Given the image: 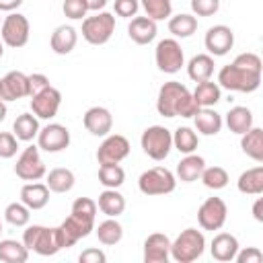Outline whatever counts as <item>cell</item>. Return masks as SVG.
I'll return each mask as SVG.
<instances>
[{
  "label": "cell",
  "mask_w": 263,
  "mask_h": 263,
  "mask_svg": "<svg viewBox=\"0 0 263 263\" xmlns=\"http://www.w3.org/2000/svg\"><path fill=\"white\" fill-rule=\"evenodd\" d=\"M156 109L162 117H193L199 109L189 88L177 80L164 82L156 97Z\"/></svg>",
  "instance_id": "obj_1"
},
{
  "label": "cell",
  "mask_w": 263,
  "mask_h": 263,
  "mask_svg": "<svg viewBox=\"0 0 263 263\" xmlns=\"http://www.w3.org/2000/svg\"><path fill=\"white\" fill-rule=\"evenodd\" d=\"M23 245L29 251H33L41 257H51V255H55L64 249L60 228L58 226L47 228V226H41V224L27 226V230L23 232Z\"/></svg>",
  "instance_id": "obj_2"
},
{
  "label": "cell",
  "mask_w": 263,
  "mask_h": 263,
  "mask_svg": "<svg viewBox=\"0 0 263 263\" xmlns=\"http://www.w3.org/2000/svg\"><path fill=\"white\" fill-rule=\"evenodd\" d=\"M261 84V74L245 70L236 64L222 66L218 72V86L232 92H255Z\"/></svg>",
  "instance_id": "obj_3"
},
{
  "label": "cell",
  "mask_w": 263,
  "mask_h": 263,
  "mask_svg": "<svg viewBox=\"0 0 263 263\" xmlns=\"http://www.w3.org/2000/svg\"><path fill=\"white\" fill-rule=\"evenodd\" d=\"M205 236L197 228H185L181 234L171 242V257L177 263H193L203 255Z\"/></svg>",
  "instance_id": "obj_4"
},
{
  "label": "cell",
  "mask_w": 263,
  "mask_h": 263,
  "mask_svg": "<svg viewBox=\"0 0 263 263\" xmlns=\"http://www.w3.org/2000/svg\"><path fill=\"white\" fill-rule=\"evenodd\" d=\"M138 187L148 197H152V195H166V193L175 191L177 179H175V175L166 166H152V168H148V171H144L140 175Z\"/></svg>",
  "instance_id": "obj_5"
},
{
  "label": "cell",
  "mask_w": 263,
  "mask_h": 263,
  "mask_svg": "<svg viewBox=\"0 0 263 263\" xmlns=\"http://www.w3.org/2000/svg\"><path fill=\"white\" fill-rule=\"evenodd\" d=\"M115 31V16L111 12L99 10L92 16H84L82 21V37L90 45H105Z\"/></svg>",
  "instance_id": "obj_6"
},
{
  "label": "cell",
  "mask_w": 263,
  "mask_h": 263,
  "mask_svg": "<svg viewBox=\"0 0 263 263\" xmlns=\"http://www.w3.org/2000/svg\"><path fill=\"white\" fill-rule=\"evenodd\" d=\"M140 144L152 160H164L173 148V134L164 125H150L142 132Z\"/></svg>",
  "instance_id": "obj_7"
},
{
  "label": "cell",
  "mask_w": 263,
  "mask_h": 263,
  "mask_svg": "<svg viewBox=\"0 0 263 263\" xmlns=\"http://www.w3.org/2000/svg\"><path fill=\"white\" fill-rule=\"evenodd\" d=\"M29 31H31V27H29L27 16L21 12H10L8 16H4V21L0 25V39L4 45L18 49V47L27 45Z\"/></svg>",
  "instance_id": "obj_8"
},
{
  "label": "cell",
  "mask_w": 263,
  "mask_h": 263,
  "mask_svg": "<svg viewBox=\"0 0 263 263\" xmlns=\"http://www.w3.org/2000/svg\"><path fill=\"white\" fill-rule=\"evenodd\" d=\"M154 60H156L158 70L164 74H177L185 66V53H183L179 41L173 37L158 41V45L154 49Z\"/></svg>",
  "instance_id": "obj_9"
},
{
  "label": "cell",
  "mask_w": 263,
  "mask_h": 263,
  "mask_svg": "<svg viewBox=\"0 0 263 263\" xmlns=\"http://www.w3.org/2000/svg\"><path fill=\"white\" fill-rule=\"evenodd\" d=\"M45 162L39 156V146H27L14 164V175L23 181H39L45 177Z\"/></svg>",
  "instance_id": "obj_10"
},
{
  "label": "cell",
  "mask_w": 263,
  "mask_h": 263,
  "mask_svg": "<svg viewBox=\"0 0 263 263\" xmlns=\"http://www.w3.org/2000/svg\"><path fill=\"white\" fill-rule=\"evenodd\" d=\"M58 228H60V234H62L64 249H70L80 238H86L90 234V230H95V218H86V216L70 212V216Z\"/></svg>",
  "instance_id": "obj_11"
},
{
  "label": "cell",
  "mask_w": 263,
  "mask_h": 263,
  "mask_svg": "<svg viewBox=\"0 0 263 263\" xmlns=\"http://www.w3.org/2000/svg\"><path fill=\"white\" fill-rule=\"evenodd\" d=\"M228 208L220 197H208L197 210V222L203 230H220L226 224Z\"/></svg>",
  "instance_id": "obj_12"
},
{
  "label": "cell",
  "mask_w": 263,
  "mask_h": 263,
  "mask_svg": "<svg viewBox=\"0 0 263 263\" xmlns=\"http://www.w3.org/2000/svg\"><path fill=\"white\" fill-rule=\"evenodd\" d=\"M129 154V142L125 136L119 134H107L97 150L99 164H119Z\"/></svg>",
  "instance_id": "obj_13"
},
{
  "label": "cell",
  "mask_w": 263,
  "mask_h": 263,
  "mask_svg": "<svg viewBox=\"0 0 263 263\" xmlns=\"http://www.w3.org/2000/svg\"><path fill=\"white\" fill-rule=\"evenodd\" d=\"M37 146L45 152H62L70 146V129L62 123H47L37 134Z\"/></svg>",
  "instance_id": "obj_14"
},
{
  "label": "cell",
  "mask_w": 263,
  "mask_h": 263,
  "mask_svg": "<svg viewBox=\"0 0 263 263\" xmlns=\"http://www.w3.org/2000/svg\"><path fill=\"white\" fill-rule=\"evenodd\" d=\"M60 105H62V92L58 88H53L51 84L47 88H43L41 92H37L35 97H31V113L37 119H51V117H55Z\"/></svg>",
  "instance_id": "obj_15"
},
{
  "label": "cell",
  "mask_w": 263,
  "mask_h": 263,
  "mask_svg": "<svg viewBox=\"0 0 263 263\" xmlns=\"http://www.w3.org/2000/svg\"><path fill=\"white\" fill-rule=\"evenodd\" d=\"M203 45L210 55H226L234 45V33L226 25H214L208 29L203 37Z\"/></svg>",
  "instance_id": "obj_16"
},
{
  "label": "cell",
  "mask_w": 263,
  "mask_h": 263,
  "mask_svg": "<svg viewBox=\"0 0 263 263\" xmlns=\"http://www.w3.org/2000/svg\"><path fill=\"white\" fill-rule=\"evenodd\" d=\"M25 97H29L27 74H23L18 70H12V72H8L0 78V99L4 103L6 101H18V99H25Z\"/></svg>",
  "instance_id": "obj_17"
},
{
  "label": "cell",
  "mask_w": 263,
  "mask_h": 263,
  "mask_svg": "<svg viewBox=\"0 0 263 263\" xmlns=\"http://www.w3.org/2000/svg\"><path fill=\"white\" fill-rule=\"evenodd\" d=\"M82 123H84V127H86L88 134L99 136V138H105L111 132V127H113V115L105 107H90L84 113Z\"/></svg>",
  "instance_id": "obj_18"
},
{
  "label": "cell",
  "mask_w": 263,
  "mask_h": 263,
  "mask_svg": "<svg viewBox=\"0 0 263 263\" xmlns=\"http://www.w3.org/2000/svg\"><path fill=\"white\" fill-rule=\"evenodd\" d=\"M171 257V238L154 232L144 240V263H166Z\"/></svg>",
  "instance_id": "obj_19"
},
{
  "label": "cell",
  "mask_w": 263,
  "mask_h": 263,
  "mask_svg": "<svg viewBox=\"0 0 263 263\" xmlns=\"http://www.w3.org/2000/svg\"><path fill=\"white\" fill-rule=\"evenodd\" d=\"M156 33H158L156 21H152L148 16H134L127 25V35L138 45H148L150 41H154Z\"/></svg>",
  "instance_id": "obj_20"
},
{
  "label": "cell",
  "mask_w": 263,
  "mask_h": 263,
  "mask_svg": "<svg viewBox=\"0 0 263 263\" xmlns=\"http://www.w3.org/2000/svg\"><path fill=\"white\" fill-rule=\"evenodd\" d=\"M238 240L234 234L230 232H218L214 238H212V245H210V253L216 261H222V263H228V261H234V255L238 251Z\"/></svg>",
  "instance_id": "obj_21"
},
{
  "label": "cell",
  "mask_w": 263,
  "mask_h": 263,
  "mask_svg": "<svg viewBox=\"0 0 263 263\" xmlns=\"http://www.w3.org/2000/svg\"><path fill=\"white\" fill-rule=\"evenodd\" d=\"M76 41H78V33L74 27L70 25H60L51 37H49V47L53 53L58 55H68L74 47H76Z\"/></svg>",
  "instance_id": "obj_22"
},
{
  "label": "cell",
  "mask_w": 263,
  "mask_h": 263,
  "mask_svg": "<svg viewBox=\"0 0 263 263\" xmlns=\"http://www.w3.org/2000/svg\"><path fill=\"white\" fill-rule=\"evenodd\" d=\"M21 201L29 210H41L49 201V187L45 183L31 181V183H27V185L21 187Z\"/></svg>",
  "instance_id": "obj_23"
},
{
  "label": "cell",
  "mask_w": 263,
  "mask_h": 263,
  "mask_svg": "<svg viewBox=\"0 0 263 263\" xmlns=\"http://www.w3.org/2000/svg\"><path fill=\"white\" fill-rule=\"evenodd\" d=\"M193 123L201 136H216L222 129V115L212 107H199L193 115Z\"/></svg>",
  "instance_id": "obj_24"
},
{
  "label": "cell",
  "mask_w": 263,
  "mask_h": 263,
  "mask_svg": "<svg viewBox=\"0 0 263 263\" xmlns=\"http://www.w3.org/2000/svg\"><path fill=\"white\" fill-rule=\"evenodd\" d=\"M205 168V160L203 156H197V154H185V158L179 160L177 164V177L183 181V183H193L201 177V171Z\"/></svg>",
  "instance_id": "obj_25"
},
{
  "label": "cell",
  "mask_w": 263,
  "mask_h": 263,
  "mask_svg": "<svg viewBox=\"0 0 263 263\" xmlns=\"http://www.w3.org/2000/svg\"><path fill=\"white\" fill-rule=\"evenodd\" d=\"M187 74L193 82H203L210 80L214 74V55L210 53H197L189 60L187 64Z\"/></svg>",
  "instance_id": "obj_26"
},
{
  "label": "cell",
  "mask_w": 263,
  "mask_h": 263,
  "mask_svg": "<svg viewBox=\"0 0 263 263\" xmlns=\"http://www.w3.org/2000/svg\"><path fill=\"white\" fill-rule=\"evenodd\" d=\"M97 208H99L107 218H117V216H121L123 210H125V197H123L117 189H105L103 193H99Z\"/></svg>",
  "instance_id": "obj_27"
},
{
  "label": "cell",
  "mask_w": 263,
  "mask_h": 263,
  "mask_svg": "<svg viewBox=\"0 0 263 263\" xmlns=\"http://www.w3.org/2000/svg\"><path fill=\"white\" fill-rule=\"evenodd\" d=\"M240 148L255 162H263V129L253 125L249 132H245L240 136Z\"/></svg>",
  "instance_id": "obj_28"
},
{
  "label": "cell",
  "mask_w": 263,
  "mask_h": 263,
  "mask_svg": "<svg viewBox=\"0 0 263 263\" xmlns=\"http://www.w3.org/2000/svg\"><path fill=\"white\" fill-rule=\"evenodd\" d=\"M226 125L232 134H238L242 136L245 132H249L253 127V113L249 107H242V105H236L232 107L228 113H226Z\"/></svg>",
  "instance_id": "obj_29"
},
{
  "label": "cell",
  "mask_w": 263,
  "mask_h": 263,
  "mask_svg": "<svg viewBox=\"0 0 263 263\" xmlns=\"http://www.w3.org/2000/svg\"><path fill=\"white\" fill-rule=\"evenodd\" d=\"M236 187L245 195H261L263 193V166H253L240 173Z\"/></svg>",
  "instance_id": "obj_30"
},
{
  "label": "cell",
  "mask_w": 263,
  "mask_h": 263,
  "mask_svg": "<svg viewBox=\"0 0 263 263\" xmlns=\"http://www.w3.org/2000/svg\"><path fill=\"white\" fill-rule=\"evenodd\" d=\"M47 181L45 185L49 187V191L53 193H68L74 183H76V177L70 168H64V166H58V168H51L49 173H45Z\"/></svg>",
  "instance_id": "obj_31"
},
{
  "label": "cell",
  "mask_w": 263,
  "mask_h": 263,
  "mask_svg": "<svg viewBox=\"0 0 263 263\" xmlns=\"http://www.w3.org/2000/svg\"><path fill=\"white\" fill-rule=\"evenodd\" d=\"M39 129V119L33 113H21L12 123V134L21 142H31L33 138H37Z\"/></svg>",
  "instance_id": "obj_32"
},
{
  "label": "cell",
  "mask_w": 263,
  "mask_h": 263,
  "mask_svg": "<svg viewBox=\"0 0 263 263\" xmlns=\"http://www.w3.org/2000/svg\"><path fill=\"white\" fill-rule=\"evenodd\" d=\"M29 259V249L14 240V238H2L0 240V261L4 263H25Z\"/></svg>",
  "instance_id": "obj_33"
},
{
  "label": "cell",
  "mask_w": 263,
  "mask_h": 263,
  "mask_svg": "<svg viewBox=\"0 0 263 263\" xmlns=\"http://www.w3.org/2000/svg\"><path fill=\"white\" fill-rule=\"evenodd\" d=\"M191 95H193V99H195V103L199 107H214L220 101L222 90H220L218 82H212V78H210V80L197 82V86H195V90Z\"/></svg>",
  "instance_id": "obj_34"
},
{
  "label": "cell",
  "mask_w": 263,
  "mask_h": 263,
  "mask_svg": "<svg viewBox=\"0 0 263 263\" xmlns=\"http://www.w3.org/2000/svg\"><path fill=\"white\" fill-rule=\"evenodd\" d=\"M95 230H97L99 242L105 245V247H113V245H117V242L123 238V226H121L115 218L103 220Z\"/></svg>",
  "instance_id": "obj_35"
},
{
  "label": "cell",
  "mask_w": 263,
  "mask_h": 263,
  "mask_svg": "<svg viewBox=\"0 0 263 263\" xmlns=\"http://www.w3.org/2000/svg\"><path fill=\"white\" fill-rule=\"evenodd\" d=\"M195 31H197V18L193 14L181 12L168 18V33H173L175 37L185 39V37H191Z\"/></svg>",
  "instance_id": "obj_36"
},
{
  "label": "cell",
  "mask_w": 263,
  "mask_h": 263,
  "mask_svg": "<svg viewBox=\"0 0 263 263\" xmlns=\"http://www.w3.org/2000/svg\"><path fill=\"white\" fill-rule=\"evenodd\" d=\"M197 144H199V138H197V134H195L191 127L183 125V127H177V129H175V134H173V146H175L181 154H191V152H195V150H197Z\"/></svg>",
  "instance_id": "obj_37"
},
{
  "label": "cell",
  "mask_w": 263,
  "mask_h": 263,
  "mask_svg": "<svg viewBox=\"0 0 263 263\" xmlns=\"http://www.w3.org/2000/svg\"><path fill=\"white\" fill-rule=\"evenodd\" d=\"M125 181V171L119 164H101L99 166V183L105 189H117Z\"/></svg>",
  "instance_id": "obj_38"
},
{
  "label": "cell",
  "mask_w": 263,
  "mask_h": 263,
  "mask_svg": "<svg viewBox=\"0 0 263 263\" xmlns=\"http://www.w3.org/2000/svg\"><path fill=\"white\" fill-rule=\"evenodd\" d=\"M199 181H201L208 189L218 191V189H224V187L228 185V181H230V179H228L226 168H222V166H205V168L201 171Z\"/></svg>",
  "instance_id": "obj_39"
},
{
  "label": "cell",
  "mask_w": 263,
  "mask_h": 263,
  "mask_svg": "<svg viewBox=\"0 0 263 263\" xmlns=\"http://www.w3.org/2000/svg\"><path fill=\"white\" fill-rule=\"evenodd\" d=\"M4 220H6L10 226H16V228L27 226L29 220H31V210H29L23 201H12V203H8L6 210H4Z\"/></svg>",
  "instance_id": "obj_40"
},
{
  "label": "cell",
  "mask_w": 263,
  "mask_h": 263,
  "mask_svg": "<svg viewBox=\"0 0 263 263\" xmlns=\"http://www.w3.org/2000/svg\"><path fill=\"white\" fill-rule=\"evenodd\" d=\"M140 4L144 8L146 16L156 21V23L168 18L171 12H173V2L171 0H140Z\"/></svg>",
  "instance_id": "obj_41"
},
{
  "label": "cell",
  "mask_w": 263,
  "mask_h": 263,
  "mask_svg": "<svg viewBox=\"0 0 263 263\" xmlns=\"http://www.w3.org/2000/svg\"><path fill=\"white\" fill-rule=\"evenodd\" d=\"M62 10H64V14H66L68 18H72V21H80V18L86 16L88 6H86V0H64Z\"/></svg>",
  "instance_id": "obj_42"
},
{
  "label": "cell",
  "mask_w": 263,
  "mask_h": 263,
  "mask_svg": "<svg viewBox=\"0 0 263 263\" xmlns=\"http://www.w3.org/2000/svg\"><path fill=\"white\" fill-rule=\"evenodd\" d=\"M18 150V138L10 132H0V158H12Z\"/></svg>",
  "instance_id": "obj_43"
},
{
  "label": "cell",
  "mask_w": 263,
  "mask_h": 263,
  "mask_svg": "<svg viewBox=\"0 0 263 263\" xmlns=\"http://www.w3.org/2000/svg\"><path fill=\"white\" fill-rule=\"evenodd\" d=\"M232 64H236V66H240V68H245V70L257 72V74H261V70H263L261 58H259L257 53H251V51H247V53H240V55H236Z\"/></svg>",
  "instance_id": "obj_44"
},
{
  "label": "cell",
  "mask_w": 263,
  "mask_h": 263,
  "mask_svg": "<svg viewBox=\"0 0 263 263\" xmlns=\"http://www.w3.org/2000/svg\"><path fill=\"white\" fill-rule=\"evenodd\" d=\"M220 8V0H191V10L197 16H212Z\"/></svg>",
  "instance_id": "obj_45"
},
{
  "label": "cell",
  "mask_w": 263,
  "mask_h": 263,
  "mask_svg": "<svg viewBox=\"0 0 263 263\" xmlns=\"http://www.w3.org/2000/svg\"><path fill=\"white\" fill-rule=\"evenodd\" d=\"M70 212L86 216V218H95L97 216V201H92L90 197H78V199H74Z\"/></svg>",
  "instance_id": "obj_46"
},
{
  "label": "cell",
  "mask_w": 263,
  "mask_h": 263,
  "mask_svg": "<svg viewBox=\"0 0 263 263\" xmlns=\"http://www.w3.org/2000/svg\"><path fill=\"white\" fill-rule=\"evenodd\" d=\"M113 8H115V14L121 16V18H132L138 14V8H140V2L138 0H115L113 2Z\"/></svg>",
  "instance_id": "obj_47"
},
{
  "label": "cell",
  "mask_w": 263,
  "mask_h": 263,
  "mask_svg": "<svg viewBox=\"0 0 263 263\" xmlns=\"http://www.w3.org/2000/svg\"><path fill=\"white\" fill-rule=\"evenodd\" d=\"M27 80H29V97H35L37 92H41L43 88L49 86V78H47L45 74H41V72L29 74Z\"/></svg>",
  "instance_id": "obj_48"
},
{
  "label": "cell",
  "mask_w": 263,
  "mask_h": 263,
  "mask_svg": "<svg viewBox=\"0 0 263 263\" xmlns=\"http://www.w3.org/2000/svg\"><path fill=\"white\" fill-rule=\"evenodd\" d=\"M234 259L238 263H261L263 261V253L257 249V247H247L242 251H236Z\"/></svg>",
  "instance_id": "obj_49"
},
{
  "label": "cell",
  "mask_w": 263,
  "mask_h": 263,
  "mask_svg": "<svg viewBox=\"0 0 263 263\" xmlns=\"http://www.w3.org/2000/svg\"><path fill=\"white\" fill-rule=\"evenodd\" d=\"M78 261L80 263H105L107 261V255L101 249H86V251L80 253Z\"/></svg>",
  "instance_id": "obj_50"
},
{
  "label": "cell",
  "mask_w": 263,
  "mask_h": 263,
  "mask_svg": "<svg viewBox=\"0 0 263 263\" xmlns=\"http://www.w3.org/2000/svg\"><path fill=\"white\" fill-rule=\"evenodd\" d=\"M23 0H0V12H14Z\"/></svg>",
  "instance_id": "obj_51"
},
{
  "label": "cell",
  "mask_w": 263,
  "mask_h": 263,
  "mask_svg": "<svg viewBox=\"0 0 263 263\" xmlns=\"http://www.w3.org/2000/svg\"><path fill=\"white\" fill-rule=\"evenodd\" d=\"M107 2H109V0H86V6H88V10L99 12V10H103V8L107 6Z\"/></svg>",
  "instance_id": "obj_52"
},
{
  "label": "cell",
  "mask_w": 263,
  "mask_h": 263,
  "mask_svg": "<svg viewBox=\"0 0 263 263\" xmlns=\"http://www.w3.org/2000/svg\"><path fill=\"white\" fill-rule=\"evenodd\" d=\"M261 208H263V199H261V197H257V201L253 203V216H255V220H257V222H263Z\"/></svg>",
  "instance_id": "obj_53"
},
{
  "label": "cell",
  "mask_w": 263,
  "mask_h": 263,
  "mask_svg": "<svg viewBox=\"0 0 263 263\" xmlns=\"http://www.w3.org/2000/svg\"><path fill=\"white\" fill-rule=\"evenodd\" d=\"M6 111H8V109H6V103L0 99V121H4V117H6Z\"/></svg>",
  "instance_id": "obj_54"
},
{
  "label": "cell",
  "mask_w": 263,
  "mask_h": 263,
  "mask_svg": "<svg viewBox=\"0 0 263 263\" xmlns=\"http://www.w3.org/2000/svg\"><path fill=\"white\" fill-rule=\"evenodd\" d=\"M2 53H4V43H2V39H0V58H2Z\"/></svg>",
  "instance_id": "obj_55"
},
{
  "label": "cell",
  "mask_w": 263,
  "mask_h": 263,
  "mask_svg": "<svg viewBox=\"0 0 263 263\" xmlns=\"http://www.w3.org/2000/svg\"><path fill=\"white\" fill-rule=\"evenodd\" d=\"M0 234H2V222H0Z\"/></svg>",
  "instance_id": "obj_56"
},
{
  "label": "cell",
  "mask_w": 263,
  "mask_h": 263,
  "mask_svg": "<svg viewBox=\"0 0 263 263\" xmlns=\"http://www.w3.org/2000/svg\"><path fill=\"white\" fill-rule=\"evenodd\" d=\"M0 25H2V23H0Z\"/></svg>",
  "instance_id": "obj_57"
}]
</instances>
